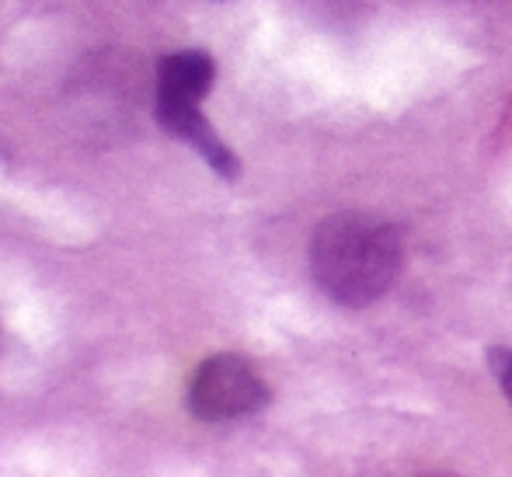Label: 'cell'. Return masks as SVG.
Returning <instances> with one entry per match:
<instances>
[{
	"label": "cell",
	"mask_w": 512,
	"mask_h": 477,
	"mask_svg": "<svg viewBox=\"0 0 512 477\" xmlns=\"http://www.w3.org/2000/svg\"><path fill=\"white\" fill-rule=\"evenodd\" d=\"M213 77V56L203 49H185V53L168 56L157 70V108L203 105V98L213 88Z\"/></svg>",
	"instance_id": "cell-3"
},
{
	"label": "cell",
	"mask_w": 512,
	"mask_h": 477,
	"mask_svg": "<svg viewBox=\"0 0 512 477\" xmlns=\"http://www.w3.org/2000/svg\"><path fill=\"white\" fill-rule=\"evenodd\" d=\"M157 122L168 129L171 136L185 140L189 147H196L203 154V161L216 171L220 178L234 182L241 175V161L227 143L216 136V129L206 122V115L199 112V105H182V108H157Z\"/></svg>",
	"instance_id": "cell-4"
},
{
	"label": "cell",
	"mask_w": 512,
	"mask_h": 477,
	"mask_svg": "<svg viewBox=\"0 0 512 477\" xmlns=\"http://www.w3.org/2000/svg\"><path fill=\"white\" fill-rule=\"evenodd\" d=\"M272 401V390L244 356H209L189 383V411L203 422H234Z\"/></svg>",
	"instance_id": "cell-2"
},
{
	"label": "cell",
	"mask_w": 512,
	"mask_h": 477,
	"mask_svg": "<svg viewBox=\"0 0 512 477\" xmlns=\"http://www.w3.org/2000/svg\"><path fill=\"white\" fill-rule=\"evenodd\" d=\"M405 262V241L394 223L377 213L349 209L317 223L310 237L314 283L338 307H370L394 286Z\"/></svg>",
	"instance_id": "cell-1"
},
{
	"label": "cell",
	"mask_w": 512,
	"mask_h": 477,
	"mask_svg": "<svg viewBox=\"0 0 512 477\" xmlns=\"http://www.w3.org/2000/svg\"><path fill=\"white\" fill-rule=\"evenodd\" d=\"M488 370H492V377L499 380L502 394H506V401L512 408V349H506V345H492V349H488Z\"/></svg>",
	"instance_id": "cell-5"
}]
</instances>
